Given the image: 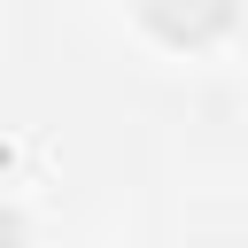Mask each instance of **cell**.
Returning a JSON list of instances; mask_svg holds the SVG:
<instances>
[{
  "instance_id": "obj_1",
  "label": "cell",
  "mask_w": 248,
  "mask_h": 248,
  "mask_svg": "<svg viewBox=\"0 0 248 248\" xmlns=\"http://www.w3.org/2000/svg\"><path fill=\"white\" fill-rule=\"evenodd\" d=\"M140 16H147V31H163L170 46H202V39H217V31L240 16V0H140Z\"/></svg>"
}]
</instances>
